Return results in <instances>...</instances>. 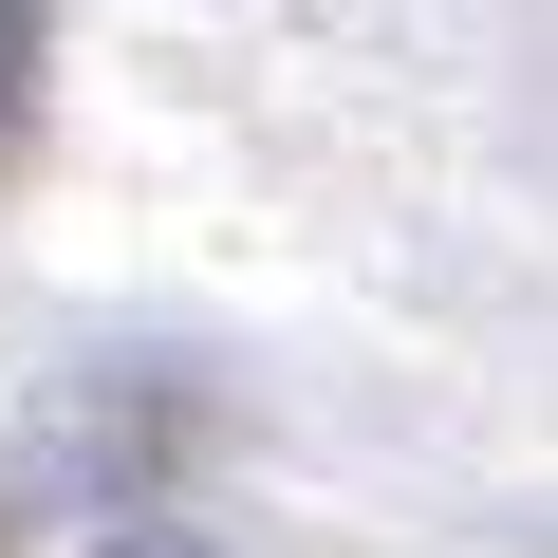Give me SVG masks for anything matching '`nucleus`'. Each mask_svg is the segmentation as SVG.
Returning <instances> with one entry per match:
<instances>
[{
  "instance_id": "obj_1",
  "label": "nucleus",
  "mask_w": 558,
  "mask_h": 558,
  "mask_svg": "<svg viewBox=\"0 0 558 558\" xmlns=\"http://www.w3.org/2000/svg\"><path fill=\"white\" fill-rule=\"evenodd\" d=\"M94 558H205V539H149V521H131V539H94Z\"/></svg>"
}]
</instances>
